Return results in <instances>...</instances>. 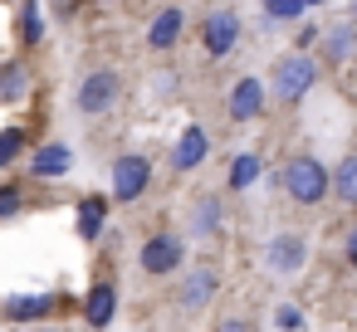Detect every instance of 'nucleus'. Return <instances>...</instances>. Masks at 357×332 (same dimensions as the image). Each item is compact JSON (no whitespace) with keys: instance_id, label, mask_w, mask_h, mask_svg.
<instances>
[{"instance_id":"nucleus-23","label":"nucleus","mask_w":357,"mask_h":332,"mask_svg":"<svg viewBox=\"0 0 357 332\" xmlns=\"http://www.w3.org/2000/svg\"><path fill=\"white\" fill-rule=\"evenodd\" d=\"M259 6H264V30H269V25H294V20L308 15L303 0H259Z\"/></svg>"},{"instance_id":"nucleus-14","label":"nucleus","mask_w":357,"mask_h":332,"mask_svg":"<svg viewBox=\"0 0 357 332\" xmlns=\"http://www.w3.org/2000/svg\"><path fill=\"white\" fill-rule=\"evenodd\" d=\"M186 35V10L181 6H162L152 20H147V49L152 54H172Z\"/></svg>"},{"instance_id":"nucleus-25","label":"nucleus","mask_w":357,"mask_h":332,"mask_svg":"<svg viewBox=\"0 0 357 332\" xmlns=\"http://www.w3.org/2000/svg\"><path fill=\"white\" fill-rule=\"evenodd\" d=\"M318 40H323V25H298L294 30V49H313L318 54Z\"/></svg>"},{"instance_id":"nucleus-7","label":"nucleus","mask_w":357,"mask_h":332,"mask_svg":"<svg viewBox=\"0 0 357 332\" xmlns=\"http://www.w3.org/2000/svg\"><path fill=\"white\" fill-rule=\"evenodd\" d=\"M137 264H142L152 278H167V274H176V269L186 264V239H181L176 230H157V235H147V239H142Z\"/></svg>"},{"instance_id":"nucleus-22","label":"nucleus","mask_w":357,"mask_h":332,"mask_svg":"<svg viewBox=\"0 0 357 332\" xmlns=\"http://www.w3.org/2000/svg\"><path fill=\"white\" fill-rule=\"evenodd\" d=\"M25 152H30V127H20V122L0 127V171H10Z\"/></svg>"},{"instance_id":"nucleus-10","label":"nucleus","mask_w":357,"mask_h":332,"mask_svg":"<svg viewBox=\"0 0 357 332\" xmlns=\"http://www.w3.org/2000/svg\"><path fill=\"white\" fill-rule=\"evenodd\" d=\"M220 264H211V259H201V264H191L186 269V278H181V288H176V308L181 313H201V308H211V298L220 293Z\"/></svg>"},{"instance_id":"nucleus-30","label":"nucleus","mask_w":357,"mask_h":332,"mask_svg":"<svg viewBox=\"0 0 357 332\" xmlns=\"http://www.w3.org/2000/svg\"><path fill=\"white\" fill-rule=\"evenodd\" d=\"M303 6H308V10H318V6H323V0H303Z\"/></svg>"},{"instance_id":"nucleus-12","label":"nucleus","mask_w":357,"mask_h":332,"mask_svg":"<svg viewBox=\"0 0 357 332\" xmlns=\"http://www.w3.org/2000/svg\"><path fill=\"white\" fill-rule=\"evenodd\" d=\"M25 171H30V181H59V176H69V171H74V147H69V142H59V137L35 142V152H30Z\"/></svg>"},{"instance_id":"nucleus-26","label":"nucleus","mask_w":357,"mask_h":332,"mask_svg":"<svg viewBox=\"0 0 357 332\" xmlns=\"http://www.w3.org/2000/svg\"><path fill=\"white\" fill-rule=\"evenodd\" d=\"M274 322H279V327H284V332H298V327H303V313H298V308H289V303H284V308H274Z\"/></svg>"},{"instance_id":"nucleus-27","label":"nucleus","mask_w":357,"mask_h":332,"mask_svg":"<svg viewBox=\"0 0 357 332\" xmlns=\"http://www.w3.org/2000/svg\"><path fill=\"white\" fill-rule=\"evenodd\" d=\"M342 259H347V269H357V220H347V230H342Z\"/></svg>"},{"instance_id":"nucleus-31","label":"nucleus","mask_w":357,"mask_h":332,"mask_svg":"<svg viewBox=\"0 0 357 332\" xmlns=\"http://www.w3.org/2000/svg\"><path fill=\"white\" fill-rule=\"evenodd\" d=\"M352 15H357V6H352Z\"/></svg>"},{"instance_id":"nucleus-2","label":"nucleus","mask_w":357,"mask_h":332,"mask_svg":"<svg viewBox=\"0 0 357 332\" xmlns=\"http://www.w3.org/2000/svg\"><path fill=\"white\" fill-rule=\"evenodd\" d=\"M279 186H284V196H289L294 205L313 210V205H323V200L333 196V166H323L313 152H294V157L279 166Z\"/></svg>"},{"instance_id":"nucleus-24","label":"nucleus","mask_w":357,"mask_h":332,"mask_svg":"<svg viewBox=\"0 0 357 332\" xmlns=\"http://www.w3.org/2000/svg\"><path fill=\"white\" fill-rule=\"evenodd\" d=\"M25 210V191L15 186V181H0V220H10V215H20Z\"/></svg>"},{"instance_id":"nucleus-6","label":"nucleus","mask_w":357,"mask_h":332,"mask_svg":"<svg viewBox=\"0 0 357 332\" xmlns=\"http://www.w3.org/2000/svg\"><path fill=\"white\" fill-rule=\"evenodd\" d=\"M269 113V84L259 79V74H240L235 84H230V93H225V118L235 122V127H250V122H259Z\"/></svg>"},{"instance_id":"nucleus-15","label":"nucleus","mask_w":357,"mask_h":332,"mask_svg":"<svg viewBox=\"0 0 357 332\" xmlns=\"http://www.w3.org/2000/svg\"><path fill=\"white\" fill-rule=\"evenodd\" d=\"M108 215H113V196H79L74 205V230L84 244H98L103 230H108Z\"/></svg>"},{"instance_id":"nucleus-9","label":"nucleus","mask_w":357,"mask_h":332,"mask_svg":"<svg viewBox=\"0 0 357 332\" xmlns=\"http://www.w3.org/2000/svg\"><path fill=\"white\" fill-rule=\"evenodd\" d=\"M318 59H323V69H347V64H357V15H352V10L323 25Z\"/></svg>"},{"instance_id":"nucleus-11","label":"nucleus","mask_w":357,"mask_h":332,"mask_svg":"<svg viewBox=\"0 0 357 332\" xmlns=\"http://www.w3.org/2000/svg\"><path fill=\"white\" fill-rule=\"evenodd\" d=\"M206 157H211V132L201 122H186L176 132V142H172V171L176 176H191V171L206 166Z\"/></svg>"},{"instance_id":"nucleus-16","label":"nucleus","mask_w":357,"mask_h":332,"mask_svg":"<svg viewBox=\"0 0 357 332\" xmlns=\"http://www.w3.org/2000/svg\"><path fill=\"white\" fill-rule=\"evenodd\" d=\"M59 308V293H10L0 303V317L6 322H45Z\"/></svg>"},{"instance_id":"nucleus-28","label":"nucleus","mask_w":357,"mask_h":332,"mask_svg":"<svg viewBox=\"0 0 357 332\" xmlns=\"http://www.w3.org/2000/svg\"><path fill=\"white\" fill-rule=\"evenodd\" d=\"M215 332H255V327H250L245 317H220V322H215Z\"/></svg>"},{"instance_id":"nucleus-4","label":"nucleus","mask_w":357,"mask_h":332,"mask_svg":"<svg viewBox=\"0 0 357 332\" xmlns=\"http://www.w3.org/2000/svg\"><path fill=\"white\" fill-rule=\"evenodd\" d=\"M123 103V74L118 69H89L74 88V113L79 118H103Z\"/></svg>"},{"instance_id":"nucleus-13","label":"nucleus","mask_w":357,"mask_h":332,"mask_svg":"<svg viewBox=\"0 0 357 332\" xmlns=\"http://www.w3.org/2000/svg\"><path fill=\"white\" fill-rule=\"evenodd\" d=\"M186 230H191V239H215V235L225 230V196H220V191L196 196V200L186 205Z\"/></svg>"},{"instance_id":"nucleus-19","label":"nucleus","mask_w":357,"mask_h":332,"mask_svg":"<svg viewBox=\"0 0 357 332\" xmlns=\"http://www.w3.org/2000/svg\"><path fill=\"white\" fill-rule=\"evenodd\" d=\"M45 35H50L45 6H40V0H15V40L25 49H35V45H45Z\"/></svg>"},{"instance_id":"nucleus-5","label":"nucleus","mask_w":357,"mask_h":332,"mask_svg":"<svg viewBox=\"0 0 357 332\" xmlns=\"http://www.w3.org/2000/svg\"><path fill=\"white\" fill-rule=\"evenodd\" d=\"M240 35H245V20H240L235 6L206 10V20H201V49H206V59H230L240 49Z\"/></svg>"},{"instance_id":"nucleus-17","label":"nucleus","mask_w":357,"mask_h":332,"mask_svg":"<svg viewBox=\"0 0 357 332\" xmlns=\"http://www.w3.org/2000/svg\"><path fill=\"white\" fill-rule=\"evenodd\" d=\"M113 317H118V283H113V278H98V283L84 293V322H89L93 332H103V327H113Z\"/></svg>"},{"instance_id":"nucleus-29","label":"nucleus","mask_w":357,"mask_h":332,"mask_svg":"<svg viewBox=\"0 0 357 332\" xmlns=\"http://www.w3.org/2000/svg\"><path fill=\"white\" fill-rule=\"evenodd\" d=\"M30 332H54V327H45V322H35V327H30Z\"/></svg>"},{"instance_id":"nucleus-20","label":"nucleus","mask_w":357,"mask_h":332,"mask_svg":"<svg viewBox=\"0 0 357 332\" xmlns=\"http://www.w3.org/2000/svg\"><path fill=\"white\" fill-rule=\"evenodd\" d=\"M259 176H264V157H259V152H235L230 166H225V191H230V196H245Z\"/></svg>"},{"instance_id":"nucleus-8","label":"nucleus","mask_w":357,"mask_h":332,"mask_svg":"<svg viewBox=\"0 0 357 332\" xmlns=\"http://www.w3.org/2000/svg\"><path fill=\"white\" fill-rule=\"evenodd\" d=\"M308 235H298V230H284V235H269L264 239V269L274 274V278H294V274H303V264H308Z\"/></svg>"},{"instance_id":"nucleus-18","label":"nucleus","mask_w":357,"mask_h":332,"mask_svg":"<svg viewBox=\"0 0 357 332\" xmlns=\"http://www.w3.org/2000/svg\"><path fill=\"white\" fill-rule=\"evenodd\" d=\"M35 88V74L25 59H0V108H20Z\"/></svg>"},{"instance_id":"nucleus-1","label":"nucleus","mask_w":357,"mask_h":332,"mask_svg":"<svg viewBox=\"0 0 357 332\" xmlns=\"http://www.w3.org/2000/svg\"><path fill=\"white\" fill-rule=\"evenodd\" d=\"M323 79V59L313 49H289L284 59H274L269 69V103L279 108H298Z\"/></svg>"},{"instance_id":"nucleus-32","label":"nucleus","mask_w":357,"mask_h":332,"mask_svg":"<svg viewBox=\"0 0 357 332\" xmlns=\"http://www.w3.org/2000/svg\"><path fill=\"white\" fill-rule=\"evenodd\" d=\"M0 6H6V0H0Z\"/></svg>"},{"instance_id":"nucleus-21","label":"nucleus","mask_w":357,"mask_h":332,"mask_svg":"<svg viewBox=\"0 0 357 332\" xmlns=\"http://www.w3.org/2000/svg\"><path fill=\"white\" fill-rule=\"evenodd\" d=\"M333 196H337L347 210H357V152H347V157L333 166Z\"/></svg>"},{"instance_id":"nucleus-3","label":"nucleus","mask_w":357,"mask_h":332,"mask_svg":"<svg viewBox=\"0 0 357 332\" xmlns=\"http://www.w3.org/2000/svg\"><path fill=\"white\" fill-rule=\"evenodd\" d=\"M152 181H157V166H152L147 152H123L108 166V196H113V205H137L152 191Z\"/></svg>"}]
</instances>
